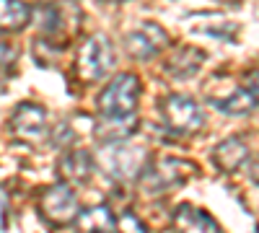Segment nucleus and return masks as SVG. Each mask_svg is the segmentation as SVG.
Here are the masks:
<instances>
[{"mask_svg": "<svg viewBox=\"0 0 259 233\" xmlns=\"http://www.w3.org/2000/svg\"><path fill=\"white\" fill-rule=\"evenodd\" d=\"M31 8L24 0H0V31H21L29 26Z\"/></svg>", "mask_w": 259, "mask_h": 233, "instance_id": "13", "label": "nucleus"}, {"mask_svg": "<svg viewBox=\"0 0 259 233\" xmlns=\"http://www.w3.org/2000/svg\"><path fill=\"white\" fill-rule=\"evenodd\" d=\"M11 124H13V132L21 137V140H29V143H36L47 135V112L39 107V104H21L16 107L13 117H11Z\"/></svg>", "mask_w": 259, "mask_h": 233, "instance_id": "7", "label": "nucleus"}, {"mask_svg": "<svg viewBox=\"0 0 259 233\" xmlns=\"http://www.w3.org/2000/svg\"><path fill=\"white\" fill-rule=\"evenodd\" d=\"M244 88H249V94L254 96L256 107H259V73H249V75H246V86H244Z\"/></svg>", "mask_w": 259, "mask_h": 233, "instance_id": "19", "label": "nucleus"}, {"mask_svg": "<svg viewBox=\"0 0 259 233\" xmlns=\"http://www.w3.org/2000/svg\"><path fill=\"white\" fill-rule=\"evenodd\" d=\"M171 225H174V233H223L221 225L205 210L194 207V205L177 207L174 218H171Z\"/></svg>", "mask_w": 259, "mask_h": 233, "instance_id": "9", "label": "nucleus"}, {"mask_svg": "<svg viewBox=\"0 0 259 233\" xmlns=\"http://www.w3.org/2000/svg\"><path fill=\"white\" fill-rule=\"evenodd\" d=\"M75 68H78V78L85 80V83L101 80L106 73L114 68V50H112L109 36L94 34V36L85 39L80 52H78Z\"/></svg>", "mask_w": 259, "mask_h": 233, "instance_id": "2", "label": "nucleus"}, {"mask_svg": "<svg viewBox=\"0 0 259 233\" xmlns=\"http://www.w3.org/2000/svg\"><path fill=\"white\" fill-rule=\"evenodd\" d=\"M16 60V55H13V50L6 44V41L3 39H0V70H6L8 65H11V62Z\"/></svg>", "mask_w": 259, "mask_h": 233, "instance_id": "18", "label": "nucleus"}, {"mask_svg": "<svg viewBox=\"0 0 259 233\" xmlns=\"http://www.w3.org/2000/svg\"><path fill=\"white\" fill-rule=\"evenodd\" d=\"M192 174H197L194 163L168 156L153 163H145L143 174H140V187H143V192H168V189L184 184Z\"/></svg>", "mask_w": 259, "mask_h": 233, "instance_id": "1", "label": "nucleus"}, {"mask_svg": "<svg viewBox=\"0 0 259 233\" xmlns=\"http://www.w3.org/2000/svg\"><path fill=\"white\" fill-rule=\"evenodd\" d=\"M78 225H80V233H114V228H117L109 207H104V205L80 213L78 215Z\"/></svg>", "mask_w": 259, "mask_h": 233, "instance_id": "15", "label": "nucleus"}, {"mask_svg": "<svg viewBox=\"0 0 259 233\" xmlns=\"http://www.w3.org/2000/svg\"><path fill=\"white\" fill-rule=\"evenodd\" d=\"M161 109H163V122L168 124V130H174L179 135H194L205 124L202 109L189 96H182V94L168 96V99H163Z\"/></svg>", "mask_w": 259, "mask_h": 233, "instance_id": "6", "label": "nucleus"}, {"mask_svg": "<svg viewBox=\"0 0 259 233\" xmlns=\"http://www.w3.org/2000/svg\"><path fill=\"white\" fill-rule=\"evenodd\" d=\"M101 166H104V171L117 181L135 179L145 168V151L130 145L127 140L124 143H109V145H104V151H101Z\"/></svg>", "mask_w": 259, "mask_h": 233, "instance_id": "3", "label": "nucleus"}, {"mask_svg": "<svg viewBox=\"0 0 259 233\" xmlns=\"http://www.w3.org/2000/svg\"><path fill=\"white\" fill-rule=\"evenodd\" d=\"M39 210L52 225H70L80 215L78 197L65 181L52 184V187L45 189V195H41V200H39Z\"/></svg>", "mask_w": 259, "mask_h": 233, "instance_id": "5", "label": "nucleus"}, {"mask_svg": "<svg viewBox=\"0 0 259 233\" xmlns=\"http://www.w3.org/2000/svg\"><path fill=\"white\" fill-rule=\"evenodd\" d=\"M135 127H138L135 114H101L94 124V130L104 145H109V143H124L135 132Z\"/></svg>", "mask_w": 259, "mask_h": 233, "instance_id": "10", "label": "nucleus"}, {"mask_svg": "<svg viewBox=\"0 0 259 233\" xmlns=\"http://www.w3.org/2000/svg\"><path fill=\"white\" fill-rule=\"evenodd\" d=\"M202 62H205V55H202L200 50L187 47V50H179L177 55L168 57L166 70H168L171 75H177V78H192L194 73L202 68Z\"/></svg>", "mask_w": 259, "mask_h": 233, "instance_id": "14", "label": "nucleus"}, {"mask_svg": "<svg viewBox=\"0 0 259 233\" xmlns=\"http://www.w3.org/2000/svg\"><path fill=\"white\" fill-rule=\"evenodd\" d=\"M212 158H215V163H218L223 171L231 174V171H236V168L244 166V161L249 158V148H246V143L239 140V137H228V140H223V143L212 151Z\"/></svg>", "mask_w": 259, "mask_h": 233, "instance_id": "12", "label": "nucleus"}, {"mask_svg": "<svg viewBox=\"0 0 259 233\" xmlns=\"http://www.w3.org/2000/svg\"><path fill=\"white\" fill-rule=\"evenodd\" d=\"M166 44H168V36L158 24H143L138 31H130V36L124 39L127 52L138 60H148L158 55Z\"/></svg>", "mask_w": 259, "mask_h": 233, "instance_id": "8", "label": "nucleus"}, {"mask_svg": "<svg viewBox=\"0 0 259 233\" xmlns=\"http://www.w3.org/2000/svg\"><path fill=\"white\" fill-rule=\"evenodd\" d=\"M60 174L65 184H85L94 174V158L85 151H70L60 161Z\"/></svg>", "mask_w": 259, "mask_h": 233, "instance_id": "11", "label": "nucleus"}, {"mask_svg": "<svg viewBox=\"0 0 259 233\" xmlns=\"http://www.w3.org/2000/svg\"><path fill=\"white\" fill-rule=\"evenodd\" d=\"M140 96V80L133 73H119L99 94L101 114H133Z\"/></svg>", "mask_w": 259, "mask_h": 233, "instance_id": "4", "label": "nucleus"}, {"mask_svg": "<svg viewBox=\"0 0 259 233\" xmlns=\"http://www.w3.org/2000/svg\"><path fill=\"white\" fill-rule=\"evenodd\" d=\"M212 104L218 107L223 114H231V117H244L249 114L254 107H256V101L254 96L249 94V88H236L231 91L226 99H212Z\"/></svg>", "mask_w": 259, "mask_h": 233, "instance_id": "16", "label": "nucleus"}, {"mask_svg": "<svg viewBox=\"0 0 259 233\" xmlns=\"http://www.w3.org/2000/svg\"><path fill=\"white\" fill-rule=\"evenodd\" d=\"M117 233H148V228L133 215V213H122V218L117 220Z\"/></svg>", "mask_w": 259, "mask_h": 233, "instance_id": "17", "label": "nucleus"}]
</instances>
